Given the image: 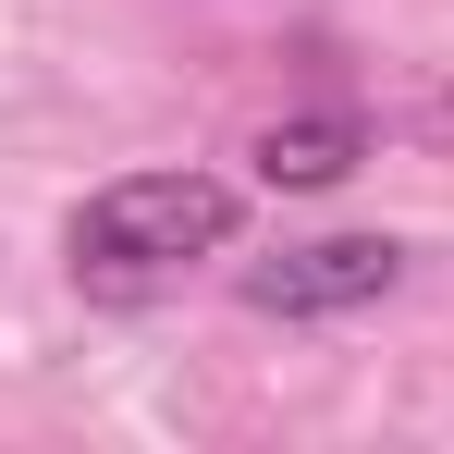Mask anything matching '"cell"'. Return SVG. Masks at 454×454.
<instances>
[{"label": "cell", "instance_id": "6da1fadb", "mask_svg": "<svg viewBox=\"0 0 454 454\" xmlns=\"http://www.w3.org/2000/svg\"><path fill=\"white\" fill-rule=\"evenodd\" d=\"M233 222H246V197H233L222 172H123V184H98V197L74 209L62 258H74L86 295L148 307V295H172L197 258H222Z\"/></svg>", "mask_w": 454, "mask_h": 454}, {"label": "cell", "instance_id": "7a4b0ae2", "mask_svg": "<svg viewBox=\"0 0 454 454\" xmlns=\"http://www.w3.org/2000/svg\"><path fill=\"white\" fill-rule=\"evenodd\" d=\"M405 283V246L393 233H319V246H283L246 270V307L258 319H344V307H380Z\"/></svg>", "mask_w": 454, "mask_h": 454}, {"label": "cell", "instance_id": "3957f363", "mask_svg": "<svg viewBox=\"0 0 454 454\" xmlns=\"http://www.w3.org/2000/svg\"><path fill=\"white\" fill-rule=\"evenodd\" d=\"M246 160H258V184H283V197H319V184H344V172L369 160V123H356V111H295V123H270Z\"/></svg>", "mask_w": 454, "mask_h": 454}, {"label": "cell", "instance_id": "277c9868", "mask_svg": "<svg viewBox=\"0 0 454 454\" xmlns=\"http://www.w3.org/2000/svg\"><path fill=\"white\" fill-rule=\"evenodd\" d=\"M430 136H442V148H454V86H442V98H430Z\"/></svg>", "mask_w": 454, "mask_h": 454}]
</instances>
